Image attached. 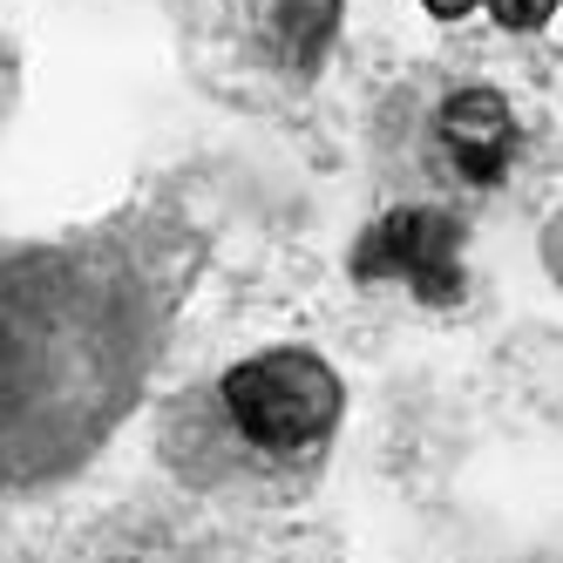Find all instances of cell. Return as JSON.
Returning a JSON list of instances; mask_svg holds the SVG:
<instances>
[{
  "label": "cell",
  "mask_w": 563,
  "mask_h": 563,
  "mask_svg": "<svg viewBox=\"0 0 563 563\" xmlns=\"http://www.w3.org/2000/svg\"><path fill=\"white\" fill-rule=\"evenodd\" d=\"M475 0H428V14H441V21H455V14H468Z\"/></svg>",
  "instance_id": "obj_6"
},
{
  "label": "cell",
  "mask_w": 563,
  "mask_h": 563,
  "mask_svg": "<svg viewBox=\"0 0 563 563\" xmlns=\"http://www.w3.org/2000/svg\"><path fill=\"white\" fill-rule=\"evenodd\" d=\"M374 252L394 278H415V286H428V272H455V252H449V231H441L434 218L421 211H400L374 231Z\"/></svg>",
  "instance_id": "obj_4"
},
{
  "label": "cell",
  "mask_w": 563,
  "mask_h": 563,
  "mask_svg": "<svg viewBox=\"0 0 563 563\" xmlns=\"http://www.w3.org/2000/svg\"><path fill=\"white\" fill-rule=\"evenodd\" d=\"M156 292L102 238H0V496L75 482L150 387Z\"/></svg>",
  "instance_id": "obj_1"
},
{
  "label": "cell",
  "mask_w": 563,
  "mask_h": 563,
  "mask_svg": "<svg viewBox=\"0 0 563 563\" xmlns=\"http://www.w3.org/2000/svg\"><path fill=\"white\" fill-rule=\"evenodd\" d=\"M224 415L231 428L265 455H306L327 449L346 415V387L319 353L306 346H272L252 353L224 374Z\"/></svg>",
  "instance_id": "obj_2"
},
{
  "label": "cell",
  "mask_w": 563,
  "mask_h": 563,
  "mask_svg": "<svg viewBox=\"0 0 563 563\" xmlns=\"http://www.w3.org/2000/svg\"><path fill=\"white\" fill-rule=\"evenodd\" d=\"M503 27H516V34H530V27H543L550 14H556V0H482Z\"/></svg>",
  "instance_id": "obj_5"
},
{
  "label": "cell",
  "mask_w": 563,
  "mask_h": 563,
  "mask_svg": "<svg viewBox=\"0 0 563 563\" xmlns=\"http://www.w3.org/2000/svg\"><path fill=\"white\" fill-rule=\"evenodd\" d=\"M441 143L462 164V177L489 184L509 170V150H516V123H509V102L489 89H462L449 109H441Z\"/></svg>",
  "instance_id": "obj_3"
}]
</instances>
